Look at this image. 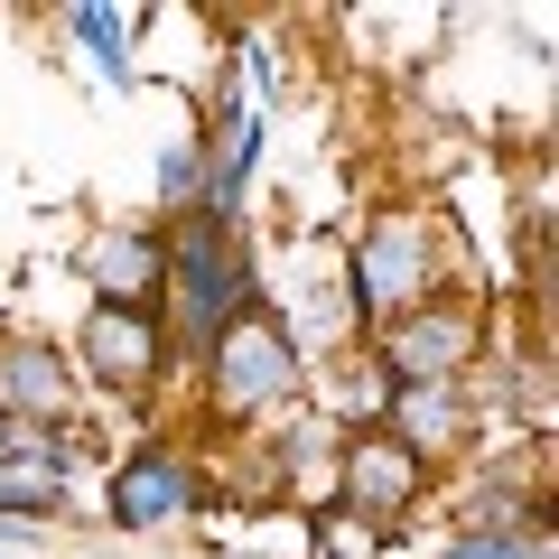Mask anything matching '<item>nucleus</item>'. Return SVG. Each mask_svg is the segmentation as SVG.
<instances>
[{"mask_svg": "<svg viewBox=\"0 0 559 559\" xmlns=\"http://www.w3.org/2000/svg\"><path fill=\"white\" fill-rule=\"evenodd\" d=\"M299 382H308V345H299V326L280 318V308H242L234 326H215V336L197 345V401L224 429H252V419L289 411Z\"/></svg>", "mask_w": 559, "mask_h": 559, "instance_id": "f257e3e1", "label": "nucleus"}, {"mask_svg": "<svg viewBox=\"0 0 559 559\" xmlns=\"http://www.w3.org/2000/svg\"><path fill=\"white\" fill-rule=\"evenodd\" d=\"M439 289H448V224L419 215V205H382L355 234V252H345V308H355V326L373 336V326L429 308Z\"/></svg>", "mask_w": 559, "mask_h": 559, "instance_id": "f03ea898", "label": "nucleus"}, {"mask_svg": "<svg viewBox=\"0 0 559 559\" xmlns=\"http://www.w3.org/2000/svg\"><path fill=\"white\" fill-rule=\"evenodd\" d=\"M242 308H261V280H252V252H242V224L197 205L178 215L168 234V289H159V318L178 345H205L215 326H234Z\"/></svg>", "mask_w": 559, "mask_h": 559, "instance_id": "7ed1b4c3", "label": "nucleus"}, {"mask_svg": "<svg viewBox=\"0 0 559 559\" xmlns=\"http://www.w3.org/2000/svg\"><path fill=\"white\" fill-rule=\"evenodd\" d=\"M75 382H94L103 401H150L178 364V336H168L159 308H84L75 345H66Z\"/></svg>", "mask_w": 559, "mask_h": 559, "instance_id": "20e7f679", "label": "nucleus"}, {"mask_svg": "<svg viewBox=\"0 0 559 559\" xmlns=\"http://www.w3.org/2000/svg\"><path fill=\"white\" fill-rule=\"evenodd\" d=\"M373 364H382V382H466L485 364V299L439 289L429 308L373 326Z\"/></svg>", "mask_w": 559, "mask_h": 559, "instance_id": "39448f33", "label": "nucleus"}, {"mask_svg": "<svg viewBox=\"0 0 559 559\" xmlns=\"http://www.w3.org/2000/svg\"><path fill=\"white\" fill-rule=\"evenodd\" d=\"M205 503H215V476H205L187 448L140 439L131 457L112 466V495H103V513H112V532H178V522L205 513Z\"/></svg>", "mask_w": 559, "mask_h": 559, "instance_id": "423d86ee", "label": "nucleus"}, {"mask_svg": "<svg viewBox=\"0 0 559 559\" xmlns=\"http://www.w3.org/2000/svg\"><path fill=\"white\" fill-rule=\"evenodd\" d=\"M419 503H429V466L411 448H392L373 419L336 439V513H355L364 532H401Z\"/></svg>", "mask_w": 559, "mask_h": 559, "instance_id": "0eeeda50", "label": "nucleus"}, {"mask_svg": "<svg viewBox=\"0 0 559 559\" xmlns=\"http://www.w3.org/2000/svg\"><path fill=\"white\" fill-rule=\"evenodd\" d=\"M373 429H382L392 448H411L429 476H439V466H457L466 448L485 439V429H476V392H466V382H382Z\"/></svg>", "mask_w": 559, "mask_h": 559, "instance_id": "6e6552de", "label": "nucleus"}, {"mask_svg": "<svg viewBox=\"0 0 559 559\" xmlns=\"http://www.w3.org/2000/svg\"><path fill=\"white\" fill-rule=\"evenodd\" d=\"M84 289H94V308H159L168 289V234L159 224H103L94 242H84Z\"/></svg>", "mask_w": 559, "mask_h": 559, "instance_id": "1a4fd4ad", "label": "nucleus"}, {"mask_svg": "<svg viewBox=\"0 0 559 559\" xmlns=\"http://www.w3.org/2000/svg\"><path fill=\"white\" fill-rule=\"evenodd\" d=\"M0 419H10V429H66V419H75V364L47 336L0 345Z\"/></svg>", "mask_w": 559, "mask_h": 559, "instance_id": "9d476101", "label": "nucleus"}, {"mask_svg": "<svg viewBox=\"0 0 559 559\" xmlns=\"http://www.w3.org/2000/svg\"><path fill=\"white\" fill-rule=\"evenodd\" d=\"M0 476L66 495V476H75V439H66V429H0Z\"/></svg>", "mask_w": 559, "mask_h": 559, "instance_id": "9b49d317", "label": "nucleus"}, {"mask_svg": "<svg viewBox=\"0 0 559 559\" xmlns=\"http://www.w3.org/2000/svg\"><path fill=\"white\" fill-rule=\"evenodd\" d=\"M197 140H205V168H215V187H224V197H242V178L261 168V112H252V103H234V112H224L215 131H197Z\"/></svg>", "mask_w": 559, "mask_h": 559, "instance_id": "f8f14e48", "label": "nucleus"}, {"mask_svg": "<svg viewBox=\"0 0 559 559\" xmlns=\"http://www.w3.org/2000/svg\"><path fill=\"white\" fill-rule=\"evenodd\" d=\"M66 28H75V38L94 47L103 84H131V20H121V10H103V0H84V10H66Z\"/></svg>", "mask_w": 559, "mask_h": 559, "instance_id": "ddd939ff", "label": "nucleus"}, {"mask_svg": "<svg viewBox=\"0 0 559 559\" xmlns=\"http://www.w3.org/2000/svg\"><path fill=\"white\" fill-rule=\"evenodd\" d=\"M66 495H47V485H20V476H0V532H38V522H57Z\"/></svg>", "mask_w": 559, "mask_h": 559, "instance_id": "4468645a", "label": "nucleus"}, {"mask_svg": "<svg viewBox=\"0 0 559 559\" xmlns=\"http://www.w3.org/2000/svg\"><path fill=\"white\" fill-rule=\"evenodd\" d=\"M439 559H550V550H540V532H503V522H485V532L448 540Z\"/></svg>", "mask_w": 559, "mask_h": 559, "instance_id": "2eb2a0df", "label": "nucleus"}, {"mask_svg": "<svg viewBox=\"0 0 559 559\" xmlns=\"http://www.w3.org/2000/svg\"><path fill=\"white\" fill-rule=\"evenodd\" d=\"M308 522H318V550H326V559H373V550H382V532H364V522L336 513V503H318Z\"/></svg>", "mask_w": 559, "mask_h": 559, "instance_id": "dca6fc26", "label": "nucleus"}]
</instances>
